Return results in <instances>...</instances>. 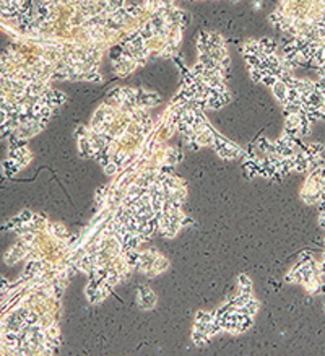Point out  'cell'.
I'll use <instances>...</instances> for the list:
<instances>
[]
</instances>
